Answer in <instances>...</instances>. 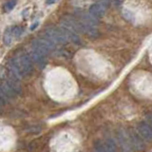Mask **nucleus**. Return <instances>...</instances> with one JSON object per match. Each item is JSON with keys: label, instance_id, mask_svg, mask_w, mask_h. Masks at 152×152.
Wrapping results in <instances>:
<instances>
[{"label": "nucleus", "instance_id": "f257e3e1", "mask_svg": "<svg viewBox=\"0 0 152 152\" xmlns=\"http://www.w3.org/2000/svg\"><path fill=\"white\" fill-rule=\"evenodd\" d=\"M45 36L49 38L51 42H53L55 45H66L69 43L64 32L62 31L61 28H57L53 26L46 28Z\"/></svg>", "mask_w": 152, "mask_h": 152}, {"label": "nucleus", "instance_id": "f03ea898", "mask_svg": "<svg viewBox=\"0 0 152 152\" xmlns=\"http://www.w3.org/2000/svg\"><path fill=\"white\" fill-rule=\"evenodd\" d=\"M17 62V65L20 69L23 76H30L33 72V64L31 57L27 53H20L17 57H14Z\"/></svg>", "mask_w": 152, "mask_h": 152}, {"label": "nucleus", "instance_id": "7ed1b4c3", "mask_svg": "<svg viewBox=\"0 0 152 152\" xmlns=\"http://www.w3.org/2000/svg\"><path fill=\"white\" fill-rule=\"evenodd\" d=\"M32 49L36 50L37 51H39L47 56L49 52L55 50V44L53 42H51L47 36H44L33 40Z\"/></svg>", "mask_w": 152, "mask_h": 152}, {"label": "nucleus", "instance_id": "20e7f679", "mask_svg": "<svg viewBox=\"0 0 152 152\" xmlns=\"http://www.w3.org/2000/svg\"><path fill=\"white\" fill-rule=\"evenodd\" d=\"M61 27L72 31L76 33H83L82 23L77 17L71 15H64L60 19Z\"/></svg>", "mask_w": 152, "mask_h": 152}, {"label": "nucleus", "instance_id": "39448f33", "mask_svg": "<svg viewBox=\"0 0 152 152\" xmlns=\"http://www.w3.org/2000/svg\"><path fill=\"white\" fill-rule=\"evenodd\" d=\"M117 141L119 142V145L122 148L124 152H132L133 147L129 140V136H128V132L126 129H119L116 133Z\"/></svg>", "mask_w": 152, "mask_h": 152}, {"label": "nucleus", "instance_id": "423d86ee", "mask_svg": "<svg viewBox=\"0 0 152 152\" xmlns=\"http://www.w3.org/2000/svg\"><path fill=\"white\" fill-rule=\"evenodd\" d=\"M75 17H77L79 20L85 25L97 27L99 25V19L94 17L92 14H90L89 12H86L83 10H76L75 11Z\"/></svg>", "mask_w": 152, "mask_h": 152}, {"label": "nucleus", "instance_id": "0eeeda50", "mask_svg": "<svg viewBox=\"0 0 152 152\" xmlns=\"http://www.w3.org/2000/svg\"><path fill=\"white\" fill-rule=\"evenodd\" d=\"M127 132H128V136H129V140H130L133 149H136L139 151L145 149V145L144 141H142V138L133 129L127 130Z\"/></svg>", "mask_w": 152, "mask_h": 152}, {"label": "nucleus", "instance_id": "6e6552de", "mask_svg": "<svg viewBox=\"0 0 152 152\" xmlns=\"http://www.w3.org/2000/svg\"><path fill=\"white\" fill-rule=\"evenodd\" d=\"M137 132L142 139L152 141V128L146 122H140L136 126Z\"/></svg>", "mask_w": 152, "mask_h": 152}, {"label": "nucleus", "instance_id": "1a4fd4ad", "mask_svg": "<svg viewBox=\"0 0 152 152\" xmlns=\"http://www.w3.org/2000/svg\"><path fill=\"white\" fill-rule=\"evenodd\" d=\"M30 57H31V59L33 61V63H35L40 69L45 68V66L47 64L46 55H44L39 51H37L34 49H31V50L30 52Z\"/></svg>", "mask_w": 152, "mask_h": 152}, {"label": "nucleus", "instance_id": "9d476101", "mask_svg": "<svg viewBox=\"0 0 152 152\" xmlns=\"http://www.w3.org/2000/svg\"><path fill=\"white\" fill-rule=\"evenodd\" d=\"M88 12L90 14H92V15L94 17H96L97 19H101L102 17L104 16V14H106V8L99 3H94L89 7Z\"/></svg>", "mask_w": 152, "mask_h": 152}, {"label": "nucleus", "instance_id": "9b49d317", "mask_svg": "<svg viewBox=\"0 0 152 152\" xmlns=\"http://www.w3.org/2000/svg\"><path fill=\"white\" fill-rule=\"evenodd\" d=\"M61 30L64 32V34L66 37V39H68L69 42H72L76 45L82 44V41H81V38L79 37L78 33H76V32L70 31V30H68V28H65L63 27H61Z\"/></svg>", "mask_w": 152, "mask_h": 152}, {"label": "nucleus", "instance_id": "f8f14e48", "mask_svg": "<svg viewBox=\"0 0 152 152\" xmlns=\"http://www.w3.org/2000/svg\"><path fill=\"white\" fill-rule=\"evenodd\" d=\"M0 88H1L3 92L6 94V96L8 98H13L16 95V92L14 91L13 88L11 87V85L8 83V81L6 79H4L2 81V83L0 84Z\"/></svg>", "mask_w": 152, "mask_h": 152}, {"label": "nucleus", "instance_id": "ddd939ff", "mask_svg": "<svg viewBox=\"0 0 152 152\" xmlns=\"http://www.w3.org/2000/svg\"><path fill=\"white\" fill-rule=\"evenodd\" d=\"M12 28H6V31H4L3 34V43L6 46H10L12 42Z\"/></svg>", "mask_w": 152, "mask_h": 152}, {"label": "nucleus", "instance_id": "4468645a", "mask_svg": "<svg viewBox=\"0 0 152 152\" xmlns=\"http://www.w3.org/2000/svg\"><path fill=\"white\" fill-rule=\"evenodd\" d=\"M104 149L106 152H118L117 145H115V142L111 140H107L106 142H104Z\"/></svg>", "mask_w": 152, "mask_h": 152}, {"label": "nucleus", "instance_id": "2eb2a0df", "mask_svg": "<svg viewBox=\"0 0 152 152\" xmlns=\"http://www.w3.org/2000/svg\"><path fill=\"white\" fill-rule=\"evenodd\" d=\"M12 31L13 37H19L23 33V28L21 27H12Z\"/></svg>", "mask_w": 152, "mask_h": 152}, {"label": "nucleus", "instance_id": "dca6fc26", "mask_svg": "<svg viewBox=\"0 0 152 152\" xmlns=\"http://www.w3.org/2000/svg\"><path fill=\"white\" fill-rule=\"evenodd\" d=\"M15 5H16V0H10V1H8L6 4H5L4 8H5L6 11L9 12V11H12Z\"/></svg>", "mask_w": 152, "mask_h": 152}, {"label": "nucleus", "instance_id": "f3484780", "mask_svg": "<svg viewBox=\"0 0 152 152\" xmlns=\"http://www.w3.org/2000/svg\"><path fill=\"white\" fill-rule=\"evenodd\" d=\"M8 97L6 96V94L3 92V90L0 88V106H4L8 102Z\"/></svg>", "mask_w": 152, "mask_h": 152}, {"label": "nucleus", "instance_id": "a211bd4d", "mask_svg": "<svg viewBox=\"0 0 152 152\" xmlns=\"http://www.w3.org/2000/svg\"><path fill=\"white\" fill-rule=\"evenodd\" d=\"M123 14H124V16L127 19V20H129V21L134 20V16H133V14L129 11H128V10H124Z\"/></svg>", "mask_w": 152, "mask_h": 152}, {"label": "nucleus", "instance_id": "6ab92c4d", "mask_svg": "<svg viewBox=\"0 0 152 152\" xmlns=\"http://www.w3.org/2000/svg\"><path fill=\"white\" fill-rule=\"evenodd\" d=\"M145 119H146V123L148 124V125L150 126V127L152 128V113L147 114Z\"/></svg>", "mask_w": 152, "mask_h": 152}, {"label": "nucleus", "instance_id": "aec40b11", "mask_svg": "<svg viewBox=\"0 0 152 152\" xmlns=\"http://www.w3.org/2000/svg\"><path fill=\"white\" fill-rule=\"evenodd\" d=\"M55 1H56V0H47V4L48 5H51V4L55 3Z\"/></svg>", "mask_w": 152, "mask_h": 152}, {"label": "nucleus", "instance_id": "412c9836", "mask_svg": "<svg viewBox=\"0 0 152 152\" xmlns=\"http://www.w3.org/2000/svg\"><path fill=\"white\" fill-rule=\"evenodd\" d=\"M37 24H38V23H35L34 25L31 26V30H34V28H36V27H37Z\"/></svg>", "mask_w": 152, "mask_h": 152}]
</instances>
